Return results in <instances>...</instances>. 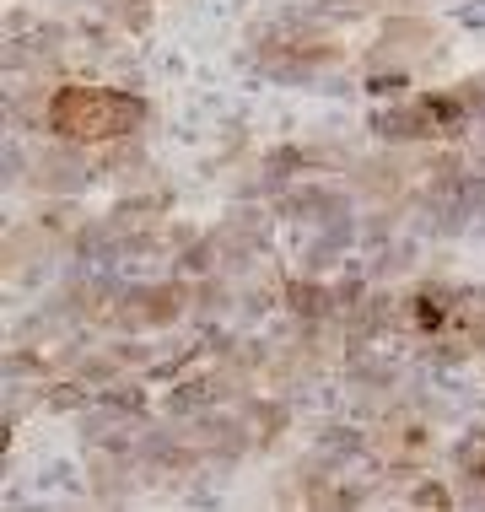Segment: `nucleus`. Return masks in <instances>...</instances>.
<instances>
[{
    "label": "nucleus",
    "instance_id": "nucleus-1",
    "mask_svg": "<svg viewBox=\"0 0 485 512\" xmlns=\"http://www.w3.org/2000/svg\"><path fill=\"white\" fill-rule=\"evenodd\" d=\"M135 124H141V103L114 87H60L49 103V130L65 135V141H81V146L119 141Z\"/></svg>",
    "mask_w": 485,
    "mask_h": 512
}]
</instances>
